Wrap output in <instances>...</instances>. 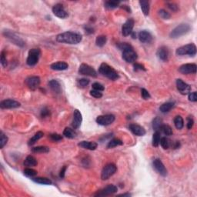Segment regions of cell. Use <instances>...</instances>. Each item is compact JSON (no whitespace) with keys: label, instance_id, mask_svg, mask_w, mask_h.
<instances>
[{"label":"cell","instance_id":"cell-1","mask_svg":"<svg viewBox=\"0 0 197 197\" xmlns=\"http://www.w3.org/2000/svg\"><path fill=\"white\" fill-rule=\"evenodd\" d=\"M83 39V36L79 33L73 32H65L60 33L56 36V41L65 44H78Z\"/></svg>","mask_w":197,"mask_h":197},{"label":"cell","instance_id":"cell-2","mask_svg":"<svg viewBox=\"0 0 197 197\" xmlns=\"http://www.w3.org/2000/svg\"><path fill=\"white\" fill-rule=\"evenodd\" d=\"M118 47L122 51V59L127 62H134L138 58L137 53L132 46L127 43H122L118 45Z\"/></svg>","mask_w":197,"mask_h":197},{"label":"cell","instance_id":"cell-3","mask_svg":"<svg viewBox=\"0 0 197 197\" xmlns=\"http://www.w3.org/2000/svg\"><path fill=\"white\" fill-rule=\"evenodd\" d=\"M99 72L104 76L107 77L111 80H116L119 78V74L112 66L106 63H102L100 65Z\"/></svg>","mask_w":197,"mask_h":197},{"label":"cell","instance_id":"cell-4","mask_svg":"<svg viewBox=\"0 0 197 197\" xmlns=\"http://www.w3.org/2000/svg\"><path fill=\"white\" fill-rule=\"evenodd\" d=\"M176 53L178 55H190V56H194L196 54V47H195V44L190 43V44H187L186 46L178 48L176 51Z\"/></svg>","mask_w":197,"mask_h":197},{"label":"cell","instance_id":"cell-5","mask_svg":"<svg viewBox=\"0 0 197 197\" xmlns=\"http://www.w3.org/2000/svg\"><path fill=\"white\" fill-rule=\"evenodd\" d=\"M190 30V26L188 24H180L179 26H176L174 30L170 33V37L173 39H176L183 35L188 33Z\"/></svg>","mask_w":197,"mask_h":197},{"label":"cell","instance_id":"cell-6","mask_svg":"<svg viewBox=\"0 0 197 197\" xmlns=\"http://www.w3.org/2000/svg\"><path fill=\"white\" fill-rule=\"evenodd\" d=\"M117 170V167L114 163H109L104 166L101 173V178L103 180H107L112 175H114Z\"/></svg>","mask_w":197,"mask_h":197},{"label":"cell","instance_id":"cell-7","mask_svg":"<svg viewBox=\"0 0 197 197\" xmlns=\"http://www.w3.org/2000/svg\"><path fill=\"white\" fill-rule=\"evenodd\" d=\"M41 55V51L39 49H32L29 52V55H28L27 60H26V63L30 66H33L37 62H39V57Z\"/></svg>","mask_w":197,"mask_h":197},{"label":"cell","instance_id":"cell-8","mask_svg":"<svg viewBox=\"0 0 197 197\" xmlns=\"http://www.w3.org/2000/svg\"><path fill=\"white\" fill-rule=\"evenodd\" d=\"M79 73L83 76H88L91 77H96L97 73H96V70L90 65L87 64L83 63L80 65L79 69Z\"/></svg>","mask_w":197,"mask_h":197},{"label":"cell","instance_id":"cell-9","mask_svg":"<svg viewBox=\"0 0 197 197\" xmlns=\"http://www.w3.org/2000/svg\"><path fill=\"white\" fill-rule=\"evenodd\" d=\"M114 121L115 116L112 114L103 115V116H100L96 118V122L99 125H104V126L111 125Z\"/></svg>","mask_w":197,"mask_h":197},{"label":"cell","instance_id":"cell-10","mask_svg":"<svg viewBox=\"0 0 197 197\" xmlns=\"http://www.w3.org/2000/svg\"><path fill=\"white\" fill-rule=\"evenodd\" d=\"M118 189L116 186L114 185H109L104 189H101V190L98 191L96 194H94L95 196H107V195H112L115 192H117Z\"/></svg>","mask_w":197,"mask_h":197},{"label":"cell","instance_id":"cell-11","mask_svg":"<svg viewBox=\"0 0 197 197\" xmlns=\"http://www.w3.org/2000/svg\"><path fill=\"white\" fill-rule=\"evenodd\" d=\"M52 12L55 16H57L58 18L60 19H65L68 17V13L65 11L64 9L63 5L62 4H55L53 7H52Z\"/></svg>","mask_w":197,"mask_h":197},{"label":"cell","instance_id":"cell-12","mask_svg":"<svg viewBox=\"0 0 197 197\" xmlns=\"http://www.w3.org/2000/svg\"><path fill=\"white\" fill-rule=\"evenodd\" d=\"M197 65L194 63H187L181 65L179 71L182 74H195L196 73Z\"/></svg>","mask_w":197,"mask_h":197},{"label":"cell","instance_id":"cell-13","mask_svg":"<svg viewBox=\"0 0 197 197\" xmlns=\"http://www.w3.org/2000/svg\"><path fill=\"white\" fill-rule=\"evenodd\" d=\"M4 36L6 38H8L11 42H12L13 43H15L16 45L19 46H23L25 45V43L23 42V40L22 39H20L18 36L12 32L10 31H5L4 32Z\"/></svg>","mask_w":197,"mask_h":197},{"label":"cell","instance_id":"cell-14","mask_svg":"<svg viewBox=\"0 0 197 197\" xmlns=\"http://www.w3.org/2000/svg\"><path fill=\"white\" fill-rule=\"evenodd\" d=\"M26 84L31 90H36L40 85V78L39 76H30L26 79Z\"/></svg>","mask_w":197,"mask_h":197},{"label":"cell","instance_id":"cell-15","mask_svg":"<svg viewBox=\"0 0 197 197\" xmlns=\"http://www.w3.org/2000/svg\"><path fill=\"white\" fill-rule=\"evenodd\" d=\"M134 27V20L132 19H129L125 22L122 27V33L123 36H128L132 34V30Z\"/></svg>","mask_w":197,"mask_h":197},{"label":"cell","instance_id":"cell-16","mask_svg":"<svg viewBox=\"0 0 197 197\" xmlns=\"http://www.w3.org/2000/svg\"><path fill=\"white\" fill-rule=\"evenodd\" d=\"M176 86H177L178 90L180 92L181 94L186 95L190 93V86L188 85L187 83L183 82L182 79H178L176 80Z\"/></svg>","mask_w":197,"mask_h":197},{"label":"cell","instance_id":"cell-17","mask_svg":"<svg viewBox=\"0 0 197 197\" xmlns=\"http://www.w3.org/2000/svg\"><path fill=\"white\" fill-rule=\"evenodd\" d=\"M153 166H154L155 170L157 171V173L161 175L162 176H167V170L160 159H156L153 161Z\"/></svg>","mask_w":197,"mask_h":197},{"label":"cell","instance_id":"cell-18","mask_svg":"<svg viewBox=\"0 0 197 197\" xmlns=\"http://www.w3.org/2000/svg\"><path fill=\"white\" fill-rule=\"evenodd\" d=\"M21 106L20 103L13 100H5L0 103L1 109H16Z\"/></svg>","mask_w":197,"mask_h":197},{"label":"cell","instance_id":"cell-19","mask_svg":"<svg viewBox=\"0 0 197 197\" xmlns=\"http://www.w3.org/2000/svg\"><path fill=\"white\" fill-rule=\"evenodd\" d=\"M82 121H83V117H82V114L79 110L78 109H75L73 113V119H72V127L74 129H79V126L81 125Z\"/></svg>","mask_w":197,"mask_h":197},{"label":"cell","instance_id":"cell-20","mask_svg":"<svg viewBox=\"0 0 197 197\" xmlns=\"http://www.w3.org/2000/svg\"><path fill=\"white\" fill-rule=\"evenodd\" d=\"M129 129L134 135H138V136H142L146 134L145 129L142 127L141 125H137V124H130Z\"/></svg>","mask_w":197,"mask_h":197},{"label":"cell","instance_id":"cell-21","mask_svg":"<svg viewBox=\"0 0 197 197\" xmlns=\"http://www.w3.org/2000/svg\"><path fill=\"white\" fill-rule=\"evenodd\" d=\"M139 39L141 43H150L153 40V36L150 32L146 31V30H142L139 33Z\"/></svg>","mask_w":197,"mask_h":197},{"label":"cell","instance_id":"cell-22","mask_svg":"<svg viewBox=\"0 0 197 197\" xmlns=\"http://www.w3.org/2000/svg\"><path fill=\"white\" fill-rule=\"evenodd\" d=\"M157 55H158L159 59L163 61H168L169 57H170V52L169 49L166 46H161L157 51Z\"/></svg>","mask_w":197,"mask_h":197},{"label":"cell","instance_id":"cell-23","mask_svg":"<svg viewBox=\"0 0 197 197\" xmlns=\"http://www.w3.org/2000/svg\"><path fill=\"white\" fill-rule=\"evenodd\" d=\"M49 86L51 89L53 93H56V94H59L62 92V88H61L60 83L55 79H52L51 81H49Z\"/></svg>","mask_w":197,"mask_h":197},{"label":"cell","instance_id":"cell-24","mask_svg":"<svg viewBox=\"0 0 197 197\" xmlns=\"http://www.w3.org/2000/svg\"><path fill=\"white\" fill-rule=\"evenodd\" d=\"M50 68L52 70H55V71H62V70H65L69 68V65L65 62H55V63L52 64L50 65Z\"/></svg>","mask_w":197,"mask_h":197},{"label":"cell","instance_id":"cell-25","mask_svg":"<svg viewBox=\"0 0 197 197\" xmlns=\"http://www.w3.org/2000/svg\"><path fill=\"white\" fill-rule=\"evenodd\" d=\"M97 146L96 142H90V141H82L79 143V146L90 150H95L97 148Z\"/></svg>","mask_w":197,"mask_h":197},{"label":"cell","instance_id":"cell-26","mask_svg":"<svg viewBox=\"0 0 197 197\" xmlns=\"http://www.w3.org/2000/svg\"><path fill=\"white\" fill-rule=\"evenodd\" d=\"M37 160L33 156H28L24 161V165L26 166H28V167L37 166Z\"/></svg>","mask_w":197,"mask_h":197},{"label":"cell","instance_id":"cell-27","mask_svg":"<svg viewBox=\"0 0 197 197\" xmlns=\"http://www.w3.org/2000/svg\"><path fill=\"white\" fill-rule=\"evenodd\" d=\"M139 4L144 16H148L149 12H150V2L148 1H146V0H142V1H139Z\"/></svg>","mask_w":197,"mask_h":197},{"label":"cell","instance_id":"cell-28","mask_svg":"<svg viewBox=\"0 0 197 197\" xmlns=\"http://www.w3.org/2000/svg\"><path fill=\"white\" fill-rule=\"evenodd\" d=\"M44 135V133L43 132H41V131H39V132H36L30 140H29V142H28V145L29 146H33L37 142L38 140L40 139L42 137H43Z\"/></svg>","mask_w":197,"mask_h":197},{"label":"cell","instance_id":"cell-29","mask_svg":"<svg viewBox=\"0 0 197 197\" xmlns=\"http://www.w3.org/2000/svg\"><path fill=\"white\" fill-rule=\"evenodd\" d=\"M175 106L174 103H172V102H169V103H166L162 105L160 107V110L163 113H166V112H170L172 109Z\"/></svg>","mask_w":197,"mask_h":197},{"label":"cell","instance_id":"cell-30","mask_svg":"<svg viewBox=\"0 0 197 197\" xmlns=\"http://www.w3.org/2000/svg\"><path fill=\"white\" fill-rule=\"evenodd\" d=\"M33 180L35 182H36V183H39V184L42 185H51L52 183L51 179L46 177H36L33 179Z\"/></svg>","mask_w":197,"mask_h":197},{"label":"cell","instance_id":"cell-31","mask_svg":"<svg viewBox=\"0 0 197 197\" xmlns=\"http://www.w3.org/2000/svg\"><path fill=\"white\" fill-rule=\"evenodd\" d=\"M162 125H163V120L161 118L156 117L153 119V128L155 131H160Z\"/></svg>","mask_w":197,"mask_h":197},{"label":"cell","instance_id":"cell-32","mask_svg":"<svg viewBox=\"0 0 197 197\" xmlns=\"http://www.w3.org/2000/svg\"><path fill=\"white\" fill-rule=\"evenodd\" d=\"M123 144V142L122 140L119 139H113L110 140L109 143L107 144V149H112L114 147L118 146H122Z\"/></svg>","mask_w":197,"mask_h":197},{"label":"cell","instance_id":"cell-33","mask_svg":"<svg viewBox=\"0 0 197 197\" xmlns=\"http://www.w3.org/2000/svg\"><path fill=\"white\" fill-rule=\"evenodd\" d=\"M174 124L176 129H182L183 128V126H184V122H183V119L182 118V116H176L174 119Z\"/></svg>","mask_w":197,"mask_h":197},{"label":"cell","instance_id":"cell-34","mask_svg":"<svg viewBox=\"0 0 197 197\" xmlns=\"http://www.w3.org/2000/svg\"><path fill=\"white\" fill-rule=\"evenodd\" d=\"M32 152L35 153H47L49 152V148L48 146H36L32 148Z\"/></svg>","mask_w":197,"mask_h":197},{"label":"cell","instance_id":"cell-35","mask_svg":"<svg viewBox=\"0 0 197 197\" xmlns=\"http://www.w3.org/2000/svg\"><path fill=\"white\" fill-rule=\"evenodd\" d=\"M63 135L66 138L69 139H74L76 135V133L74 132L73 129H70V128H65L63 131Z\"/></svg>","mask_w":197,"mask_h":197},{"label":"cell","instance_id":"cell-36","mask_svg":"<svg viewBox=\"0 0 197 197\" xmlns=\"http://www.w3.org/2000/svg\"><path fill=\"white\" fill-rule=\"evenodd\" d=\"M120 2L119 1H107L105 2V7L108 9H113L119 6Z\"/></svg>","mask_w":197,"mask_h":197},{"label":"cell","instance_id":"cell-37","mask_svg":"<svg viewBox=\"0 0 197 197\" xmlns=\"http://www.w3.org/2000/svg\"><path fill=\"white\" fill-rule=\"evenodd\" d=\"M163 134H165L166 135H173V129L170 127L169 125H164L163 124V125L160 128V130Z\"/></svg>","mask_w":197,"mask_h":197},{"label":"cell","instance_id":"cell-38","mask_svg":"<svg viewBox=\"0 0 197 197\" xmlns=\"http://www.w3.org/2000/svg\"><path fill=\"white\" fill-rule=\"evenodd\" d=\"M107 39L105 36H98L96 39V46L99 47H103V46H105V44L106 43Z\"/></svg>","mask_w":197,"mask_h":197},{"label":"cell","instance_id":"cell-39","mask_svg":"<svg viewBox=\"0 0 197 197\" xmlns=\"http://www.w3.org/2000/svg\"><path fill=\"white\" fill-rule=\"evenodd\" d=\"M160 139H161V137H160V133L159 131H156V132H155L154 134H153V146L155 147H157L159 146V144H160Z\"/></svg>","mask_w":197,"mask_h":197},{"label":"cell","instance_id":"cell-40","mask_svg":"<svg viewBox=\"0 0 197 197\" xmlns=\"http://www.w3.org/2000/svg\"><path fill=\"white\" fill-rule=\"evenodd\" d=\"M8 142V137L2 131L0 132V148L2 149Z\"/></svg>","mask_w":197,"mask_h":197},{"label":"cell","instance_id":"cell-41","mask_svg":"<svg viewBox=\"0 0 197 197\" xmlns=\"http://www.w3.org/2000/svg\"><path fill=\"white\" fill-rule=\"evenodd\" d=\"M90 83V80L88 79H78L77 81V85H78L79 87H81V88H85L86 86L89 85Z\"/></svg>","mask_w":197,"mask_h":197},{"label":"cell","instance_id":"cell-42","mask_svg":"<svg viewBox=\"0 0 197 197\" xmlns=\"http://www.w3.org/2000/svg\"><path fill=\"white\" fill-rule=\"evenodd\" d=\"M24 174L29 177H34L35 176L37 175V171L33 170V169H31V168H27L24 170Z\"/></svg>","mask_w":197,"mask_h":197},{"label":"cell","instance_id":"cell-43","mask_svg":"<svg viewBox=\"0 0 197 197\" xmlns=\"http://www.w3.org/2000/svg\"><path fill=\"white\" fill-rule=\"evenodd\" d=\"M159 15H160V17H161L162 19H170V17H171L170 13L168 12L167 11H166L165 9L160 10V11H159Z\"/></svg>","mask_w":197,"mask_h":197},{"label":"cell","instance_id":"cell-44","mask_svg":"<svg viewBox=\"0 0 197 197\" xmlns=\"http://www.w3.org/2000/svg\"><path fill=\"white\" fill-rule=\"evenodd\" d=\"M160 144H161L162 147H163L164 150H167L170 147V142H169V140L166 138V137H162L160 139Z\"/></svg>","mask_w":197,"mask_h":197},{"label":"cell","instance_id":"cell-45","mask_svg":"<svg viewBox=\"0 0 197 197\" xmlns=\"http://www.w3.org/2000/svg\"><path fill=\"white\" fill-rule=\"evenodd\" d=\"M92 86H93V89L94 90H97V91H100V92L103 91V90H105L104 86H103L102 84H100V83H93Z\"/></svg>","mask_w":197,"mask_h":197},{"label":"cell","instance_id":"cell-46","mask_svg":"<svg viewBox=\"0 0 197 197\" xmlns=\"http://www.w3.org/2000/svg\"><path fill=\"white\" fill-rule=\"evenodd\" d=\"M49 138L52 140V141H55V142H58V141H61L62 139V136L59 134H56V133H53L49 135Z\"/></svg>","mask_w":197,"mask_h":197},{"label":"cell","instance_id":"cell-47","mask_svg":"<svg viewBox=\"0 0 197 197\" xmlns=\"http://www.w3.org/2000/svg\"><path fill=\"white\" fill-rule=\"evenodd\" d=\"M90 95H91L93 97L96 98V99H100V98L103 96L102 93H100V91H97V90H94L90 91Z\"/></svg>","mask_w":197,"mask_h":197},{"label":"cell","instance_id":"cell-48","mask_svg":"<svg viewBox=\"0 0 197 197\" xmlns=\"http://www.w3.org/2000/svg\"><path fill=\"white\" fill-rule=\"evenodd\" d=\"M141 95H142V97L143 98L144 100H149L151 97L150 93L146 90H145V89H142L141 90Z\"/></svg>","mask_w":197,"mask_h":197},{"label":"cell","instance_id":"cell-49","mask_svg":"<svg viewBox=\"0 0 197 197\" xmlns=\"http://www.w3.org/2000/svg\"><path fill=\"white\" fill-rule=\"evenodd\" d=\"M1 64H2L3 67H6L7 65V59L6 57H5V52L3 51L1 52Z\"/></svg>","mask_w":197,"mask_h":197},{"label":"cell","instance_id":"cell-50","mask_svg":"<svg viewBox=\"0 0 197 197\" xmlns=\"http://www.w3.org/2000/svg\"><path fill=\"white\" fill-rule=\"evenodd\" d=\"M189 100L191 102H196L197 101V93L193 92V93H189Z\"/></svg>","mask_w":197,"mask_h":197},{"label":"cell","instance_id":"cell-51","mask_svg":"<svg viewBox=\"0 0 197 197\" xmlns=\"http://www.w3.org/2000/svg\"><path fill=\"white\" fill-rule=\"evenodd\" d=\"M167 5L168 7H169V9H170L173 12H176L178 11V9H179V6H178L176 3H173V2L167 3Z\"/></svg>","mask_w":197,"mask_h":197},{"label":"cell","instance_id":"cell-52","mask_svg":"<svg viewBox=\"0 0 197 197\" xmlns=\"http://www.w3.org/2000/svg\"><path fill=\"white\" fill-rule=\"evenodd\" d=\"M134 67V70L135 71H139V70H142V71H146V68L144 67L143 65H142V64H139V63H135L133 65Z\"/></svg>","mask_w":197,"mask_h":197},{"label":"cell","instance_id":"cell-53","mask_svg":"<svg viewBox=\"0 0 197 197\" xmlns=\"http://www.w3.org/2000/svg\"><path fill=\"white\" fill-rule=\"evenodd\" d=\"M50 115V112L47 108H43V110L41 111V116L43 118H46Z\"/></svg>","mask_w":197,"mask_h":197},{"label":"cell","instance_id":"cell-54","mask_svg":"<svg viewBox=\"0 0 197 197\" xmlns=\"http://www.w3.org/2000/svg\"><path fill=\"white\" fill-rule=\"evenodd\" d=\"M194 124V120L192 118V116H189L187 118V128L188 129H191L193 126Z\"/></svg>","mask_w":197,"mask_h":197},{"label":"cell","instance_id":"cell-55","mask_svg":"<svg viewBox=\"0 0 197 197\" xmlns=\"http://www.w3.org/2000/svg\"><path fill=\"white\" fill-rule=\"evenodd\" d=\"M65 170H66V166H63V167L62 168V170H61L60 173H59V176H60V178H64V176H65Z\"/></svg>","mask_w":197,"mask_h":197},{"label":"cell","instance_id":"cell-56","mask_svg":"<svg viewBox=\"0 0 197 197\" xmlns=\"http://www.w3.org/2000/svg\"><path fill=\"white\" fill-rule=\"evenodd\" d=\"M85 30L86 32L87 33H89V34H92V33H94V30H93V28L92 27H85Z\"/></svg>","mask_w":197,"mask_h":197},{"label":"cell","instance_id":"cell-57","mask_svg":"<svg viewBox=\"0 0 197 197\" xmlns=\"http://www.w3.org/2000/svg\"><path fill=\"white\" fill-rule=\"evenodd\" d=\"M122 9H124L126 10V11H127L128 12H131L130 8H129V7L128 6V5H122Z\"/></svg>","mask_w":197,"mask_h":197},{"label":"cell","instance_id":"cell-58","mask_svg":"<svg viewBox=\"0 0 197 197\" xmlns=\"http://www.w3.org/2000/svg\"><path fill=\"white\" fill-rule=\"evenodd\" d=\"M131 194L129 193H124V194H120V195H119L118 196H130Z\"/></svg>","mask_w":197,"mask_h":197}]
</instances>
